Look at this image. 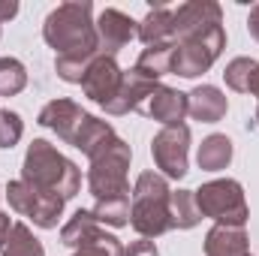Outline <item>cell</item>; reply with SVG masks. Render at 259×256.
Here are the masks:
<instances>
[{"label":"cell","instance_id":"cell-21","mask_svg":"<svg viewBox=\"0 0 259 256\" xmlns=\"http://www.w3.org/2000/svg\"><path fill=\"white\" fill-rule=\"evenodd\" d=\"M169 217H172V229H193L202 220V214L196 208L193 190H172V196H169Z\"/></svg>","mask_w":259,"mask_h":256},{"label":"cell","instance_id":"cell-15","mask_svg":"<svg viewBox=\"0 0 259 256\" xmlns=\"http://www.w3.org/2000/svg\"><path fill=\"white\" fill-rule=\"evenodd\" d=\"M205 256H250V241L244 226L214 223L205 235Z\"/></svg>","mask_w":259,"mask_h":256},{"label":"cell","instance_id":"cell-30","mask_svg":"<svg viewBox=\"0 0 259 256\" xmlns=\"http://www.w3.org/2000/svg\"><path fill=\"white\" fill-rule=\"evenodd\" d=\"M121 256H160V253H157V244H154V241L139 238V241H133L130 247H124V253Z\"/></svg>","mask_w":259,"mask_h":256},{"label":"cell","instance_id":"cell-17","mask_svg":"<svg viewBox=\"0 0 259 256\" xmlns=\"http://www.w3.org/2000/svg\"><path fill=\"white\" fill-rule=\"evenodd\" d=\"M112 139H115V130H112L109 121H100V118L88 115L84 124H81V130H78V136H75V142H72V148H78V151L91 160V157H97Z\"/></svg>","mask_w":259,"mask_h":256},{"label":"cell","instance_id":"cell-18","mask_svg":"<svg viewBox=\"0 0 259 256\" xmlns=\"http://www.w3.org/2000/svg\"><path fill=\"white\" fill-rule=\"evenodd\" d=\"M100 232H103V229H100V223L94 220V214L84 211V208H78V211L64 223V229H61V241H64L66 247H75V250H78V247L91 244Z\"/></svg>","mask_w":259,"mask_h":256},{"label":"cell","instance_id":"cell-16","mask_svg":"<svg viewBox=\"0 0 259 256\" xmlns=\"http://www.w3.org/2000/svg\"><path fill=\"white\" fill-rule=\"evenodd\" d=\"M136 36L145 42V46H160V42H175V24H172V9L166 6H157L151 9L139 27H136Z\"/></svg>","mask_w":259,"mask_h":256},{"label":"cell","instance_id":"cell-32","mask_svg":"<svg viewBox=\"0 0 259 256\" xmlns=\"http://www.w3.org/2000/svg\"><path fill=\"white\" fill-rule=\"evenodd\" d=\"M9 232H12V223H9V214H0V253L9 241Z\"/></svg>","mask_w":259,"mask_h":256},{"label":"cell","instance_id":"cell-19","mask_svg":"<svg viewBox=\"0 0 259 256\" xmlns=\"http://www.w3.org/2000/svg\"><path fill=\"white\" fill-rule=\"evenodd\" d=\"M196 163H199V169H205V172H220V169H226V166L232 163V142H229L226 136H220V133L208 136V139L199 145Z\"/></svg>","mask_w":259,"mask_h":256},{"label":"cell","instance_id":"cell-28","mask_svg":"<svg viewBox=\"0 0 259 256\" xmlns=\"http://www.w3.org/2000/svg\"><path fill=\"white\" fill-rule=\"evenodd\" d=\"M94 64V58H58L55 61V69H58V75L69 81V84H81V78H84V72H88V66Z\"/></svg>","mask_w":259,"mask_h":256},{"label":"cell","instance_id":"cell-34","mask_svg":"<svg viewBox=\"0 0 259 256\" xmlns=\"http://www.w3.org/2000/svg\"><path fill=\"white\" fill-rule=\"evenodd\" d=\"M253 97L259 100V75H256V84H253ZM256 124H259V106H256Z\"/></svg>","mask_w":259,"mask_h":256},{"label":"cell","instance_id":"cell-35","mask_svg":"<svg viewBox=\"0 0 259 256\" xmlns=\"http://www.w3.org/2000/svg\"><path fill=\"white\" fill-rule=\"evenodd\" d=\"M0 199H3V187H0Z\"/></svg>","mask_w":259,"mask_h":256},{"label":"cell","instance_id":"cell-1","mask_svg":"<svg viewBox=\"0 0 259 256\" xmlns=\"http://www.w3.org/2000/svg\"><path fill=\"white\" fill-rule=\"evenodd\" d=\"M94 3L91 0H69L49 12L42 24L46 42L58 52V58H97V27H94Z\"/></svg>","mask_w":259,"mask_h":256},{"label":"cell","instance_id":"cell-13","mask_svg":"<svg viewBox=\"0 0 259 256\" xmlns=\"http://www.w3.org/2000/svg\"><path fill=\"white\" fill-rule=\"evenodd\" d=\"M157 88V81H151V78H145L136 66L124 72V81H121V88H118V94L103 106L109 115H127V112H139L142 106H145V100L151 97V91Z\"/></svg>","mask_w":259,"mask_h":256},{"label":"cell","instance_id":"cell-5","mask_svg":"<svg viewBox=\"0 0 259 256\" xmlns=\"http://www.w3.org/2000/svg\"><path fill=\"white\" fill-rule=\"evenodd\" d=\"M196 208L202 217H211L223 226H244L247 223V199L238 181L232 178H217L193 190Z\"/></svg>","mask_w":259,"mask_h":256},{"label":"cell","instance_id":"cell-25","mask_svg":"<svg viewBox=\"0 0 259 256\" xmlns=\"http://www.w3.org/2000/svg\"><path fill=\"white\" fill-rule=\"evenodd\" d=\"M27 84V69L15 58H0V97H15Z\"/></svg>","mask_w":259,"mask_h":256},{"label":"cell","instance_id":"cell-33","mask_svg":"<svg viewBox=\"0 0 259 256\" xmlns=\"http://www.w3.org/2000/svg\"><path fill=\"white\" fill-rule=\"evenodd\" d=\"M247 30H250V36L259 42V3L250 9V18H247Z\"/></svg>","mask_w":259,"mask_h":256},{"label":"cell","instance_id":"cell-6","mask_svg":"<svg viewBox=\"0 0 259 256\" xmlns=\"http://www.w3.org/2000/svg\"><path fill=\"white\" fill-rule=\"evenodd\" d=\"M175 24V42H190V39H211L223 30V12L214 0H190L172 12Z\"/></svg>","mask_w":259,"mask_h":256},{"label":"cell","instance_id":"cell-4","mask_svg":"<svg viewBox=\"0 0 259 256\" xmlns=\"http://www.w3.org/2000/svg\"><path fill=\"white\" fill-rule=\"evenodd\" d=\"M133 160V151L124 139H112L97 157H91V172H88V190L97 199H115L130 196L127 169Z\"/></svg>","mask_w":259,"mask_h":256},{"label":"cell","instance_id":"cell-10","mask_svg":"<svg viewBox=\"0 0 259 256\" xmlns=\"http://www.w3.org/2000/svg\"><path fill=\"white\" fill-rule=\"evenodd\" d=\"M94 27H97V42H100V55H106V58H115L124 46H127L130 39L136 36V21L124 15L121 9H103L100 12V18L94 21Z\"/></svg>","mask_w":259,"mask_h":256},{"label":"cell","instance_id":"cell-7","mask_svg":"<svg viewBox=\"0 0 259 256\" xmlns=\"http://www.w3.org/2000/svg\"><path fill=\"white\" fill-rule=\"evenodd\" d=\"M187 151H190V127L187 124L163 127L151 142V154H154V163L163 172V178L181 181L190 172L187 169Z\"/></svg>","mask_w":259,"mask_h":256},{"label":"cell","instance_id":"cell-23","mask_svg":"<svg viewBox=\"0 0 259 256\" xmlns=\"http://www.w3.org/2000/svg\"><path fill=\"white\" fill-rule=\"evenodd\" d=\"M94 220L106 226H127L130 223V196H115V199H97L94 205Z\"/></svg>","mask_w":259,"mask_h":256},{"label":"cell","instance_id":"cell-14","mask_svg":"<svg viewBox=\"0 0 259 256\" xmlns=\"http://www.w3.org/2000/svg\"><path fill=\"white\" fill-rule=\"evenodd\" d=\"M226 109H229L226 94L214 84H199V88H193V94H187V115L193 121L217 124L226 115Z\"/></svg>","mask_w":259,"mask_h":256},{"label":"cell","instance_id":"cell-31","mask_svg":"<svg viewBox=\"0 0 259 256\" xmlns=\"http://www.w3.org/2000/svg\"><path fill=\"white\" fill-rule=\"evenodd\" d=\"M15 12H18V3H15V0H0V24L9 21Z\"/></svg>","mask_w":259,"mask_h":256},{"label":"cell","instance_id":"cell-8","mask_svg":"<svg viewBox=\"0 0 259 256\" xmlns=\"http://www.w3.org/2000/svg\"><path fill=\"white\" fill-rule=\"evenodd\" d=\"M226 49V33H217L211 39H190V42H175V58H172V72L181 78H196L208 72L211 64L223 55Z\"/></svg>","mask_w":259,"mask_h":256},{"label":"cell","instance_id":"cell-29","mask_svg":"<svg viewBox=\"0 0 259 256\" xmlns=\"http://www.w3.org/2000/svg\"><path fill=\"white\" fill-rule=\"evenodd\" d=\"M21 133H24L21 118L9 109H0V148H15Z\"/></svg>","mask_w":259,"mask_h":256},{"label":"cell","instance_id":"cell-12","mask_svg":"<svg viewBox=\"0 0 259 256\" xmlns=\"http://www.w3.org/2000/svg\"><path fill=\"white\" fill-rule=\"evenodd\" d=\"M139 112L148 115L151 121H160L163 127L181 124L184 115H187V94H181L175 88H166V84H157Z\"/></svg>","mask_w":259,"mask_h":256},{"label":"cell","instance_id":"cell-3","mask_svg":"<svg viewBox=\"0 0 259 256\" xmlns=\"http://www.w3.org/2000/svg\"><path fill=\"white\" fill-rule=\"evenodd\" d=\"M169 181L157 172H142L133 187V202H130V223L142 238H160L163 232L172 229L169 217Z\"/></svg>","mask_w":259,"mask_h":256},{"label":"cell","instance_id":"cell-9","mask_svg":"<svg viewBox=\"0 0 259 256\" xmlns=\"http://www.w3.org/2000/svg\"><path fill=\"white\" fill-rule=\"evenodd\" d=\"M121 81H124V69L118 66V61L115 58H106V55H97L94 64L88 66L84 78H81V91L97 106H106L118 94Z\"/></svg>","mask_w":259,"mask_h":256},{"label":"cell","instance_id":"cell-22","mask_svg":"<svg viewBox=\"0 0 259 256\" xmlns=\"http://www.w3.org/2000/svg\"><path fill=\"white\" fill-rule=\"evenodd\" d=\"M256 75H259V61H253V58H235V61H229V66L223 69L226 84L232 91H238V94H253Z\"/></svg>","mask_w":259,"mask_h":256},{"label":"cell","instance_id":"cell-24","mask_svg":"<svg viewBox=\"0 0 259 256\" xmlns=\"http://www.w3.org/2000/svg\"><path fill=\"white\" fill-rule=\"evenodd\" d=\"M3 256H46L39 238L30 232V226L24 223H12V232H9V241L3 247Z\"/></svg>","mask_w":259,"mask_h":256},{"label":"cell","instance_id":"cell-20","mask_svg":"<svg viewBox=\"0 0 259 256\" xmlns=\"http://www.w3.org/2000/svg\"><path fill=\"white\" fill-rule=\"evenodd\" d=\"M172 58H175V42H160V46H148L142 55H139V61H136V69L145 75V78H151V81H157L160 75H166V72H172Z\"/></svg>","mask_w":259,"mask_h":256},{"label":"cell","instance_id":"cell-2","mask_svg":"<svg viewBox=\"0 0 259 256\" xmlns=\"http://www.w3.org/2000/svg\"><path fill=\"white\" fill-rule=\"evenodd\" d=\"M21 181L30 184L33 190L49 193V196H61V199H72L81 190V172L72 160H66L64 154L46 142V139H33L27 145L24 154V166H21Z\"/></svg>","mask_w":259,"mask_h":256},{"label":"cell","instance_id":"cell-11","mask_svg":"<svg viewBox=\"0 0 259 256\" xmlns=\"http://www.w3.org/2000/svg\"><path fill=\"white\" fill-rule=\"evenodd\" d=\"M88 112L81 106H75L72 100H52L42 112H39V124L52 133H58V139H64L66 145L75 142L78 130L84 124Z\"/></svg>","mask_w":259,"mask_h":256},{"label":"cell","instance_id":"cell-26","mask_svg":"<svg viewBox=\"0 0 259 256\" xmlns=\"http://www.w3.org/2000/svg\"><path fill=\"white\" fill-rule=\"evenodd\" d=\"M6 199H9V208L21 217H30L33 214V205L39 199V190H33L30 184L24 181H9L6 184Z\"/></svg>","mask_w":259,"mask_h":256},{"label":"cell","instance_id":"cell-27","mask_svg":"<svg viewBox=\"0 0 259 256\" xmlns=\"http://www.w3.org/2000/svg\"><path fill=\"white\" fill-rule=\"evenodd\" d=\"M124 253V247H121V241L115 238V235H109L106 229L91 241V244H84V247H78L72 256H121Z\"/></svg>","mask_w":259,"mask_h":256}]
</instances>
